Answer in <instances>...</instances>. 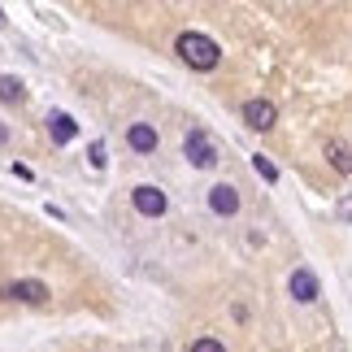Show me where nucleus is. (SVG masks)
Segmentation results:
<instances>
[{
	"label": "nucleus",
	"instance_id": "obj_1",
	"mask_svg": "<svg viewBox=\"0 0 352 352\" xmlns=\"http://www.w3.org/2000/svg\"><path fill=\"white\" fill-rule=\"evenodd\" d=\"M174 52L183 57V65H192V70H200V74L218 70V61H222L218 39H209V35H200V31H183L179 39H174Z\"/></svg>",
	"mask_w": 352,
	"mask_h": 352
},
{
	"label": "nucleus",
	"instance_id": "obj_2",
	"mask_svg": "<svg viewBox=\"0 0 352 352\" xmlns=\"http://www.w3.org/2000/svg\"><path fill=\"white\" fill-rule=\"evenodd\" d=\"M183 153H187V161H192L196 170H213V166H218V148H213L209 131H192L183 140Z\"/></svg>",
	"mask_w": 352,
	"mask_h": 352
},
{
	"label": "nucleus",
	"instance_id": "obj_3",
	"mask_svg": "<svg viewBox=\"0 0 352 352\" xmlns=\"http://www.w3.org/2000/svg\"><path fill=\"white\" fill-rule=\"evenodd\" d=\"M0 296H5V300H22V305H44L52 292H48V283H39V278H18V283H5Z\"/></svg>",
	"mask_w": 352,
	"mask_h": 352
},
{
	"label": "nucleus",
	"instance_id": "obj_4",
	"mask_svg": "<svg viewBox=\"0 0 352 352\" xmlns=\"http://www.w3.org/2000/svg\"><path fill=\"white\" fill-rule=\"evenodd\" d=\"M131 205H135V213H144V218H161V213H166V192H161V187H153V183H140L131 192Z\"/></svg>",
	"mask_w": 352,
	"mask_h": 352
},
{
	"label": "nucleus",
	"instance_id": "obj_5",
	"mask_svg": "<svg viewBox=\"0 0 352 352\" xmlns=\"http://www.w3.org/2000/svg\"><path fill=\"white\" fill-rule=\"evenodd\" d=\"M243 122H248L252 131H270L278 122V109H274V100H243Z\"/></svg>",
	"mask_w": 352,
	"mask_h": 352
},
{
	"label": "nucleus",
	"instance_id": "obj_6",
	"mask_svg": "<svg viewBox=\"0 0 352 352\" xmlns=\"http://www.w3.org/2000/svg\"><path fill=\"white\" fill-rule=\"evenodd\" d=\"M209 209L218 213V218H235L239 213V187H231V183L209 187Z\"/></svg>",
	"mask_w": 352,
	"mask_h": 352
},
{
	"label": "nucleus",
	"instance_id": "obj_7",
	"mask_svg": "<svg viewBox=\"0 0 352 352\" xmlns=\"http://www.w3.org/2000/svg\"><path fill=\"white\" fill-rule=\"evenodd\" d=\"M287 287H292V296H296L300 305H314V300H318V278H314V270H296Z\"/></svg>",
	"mask_w": 352,
	"mask_h": 352
},
{
	"label": "nucleus",
	"instance_id": "obj_8",
	"mask_svg": "<svg viewBox=\"0 0 352 352\" xmlns=\"http://www.w3.org/2000/svg\"><path fill=\"white\" fill-rule=\"evenodd\" d=\"M126 144L135 148V153H157V131L148 126V122H135V126L126 131Z\"/></svg>",
	"mask_w": 352,
	"mask_h": 352
},
{
	"label": "nucleus",
	"instance_id": "obj_9",
	"mask_svg": "<svg viewBox=\"0 0 352 352\" xmlns=\"http://www.w3.org/2000/svg\"><path fill=\"white\" fill-rule=\"evenodd\" d=\"M48 131H52V140H57V144H70L74 135H78V122L70 113H48Z\"/></svg>",
	"mask_w": 352,
	"mask_h": 352
},
{
	"label": "nucleus",
	"instance_id": "obj_10",
	"mask_svg": "<svg viewBox=\"0 0 352 352\" xmlns=\"http://www.w3.org/2000/svg\"><path fill=\"white\" fill-rule=\"evenodd\" d=\"M0 100L5 104H22L26 100V83L18 74H0Z\"/></svg>",
	"mask_w": 352,
	"mask_h": 352
},
{
	"label": "nucleus",
	"instance_id": "obj_11",
	"mask_svg": "<svg viewBox=\"0 0 352 352\" xmlns=\"http://www.w3.org/2000/svg\"><path fill=\"white\" fill-rule=\"evenodd\" d=\"M252 170L261 174L265 183H278V166H274V161H270V157H261V153H256V157H252Z\"/></svg>",
	"mask_w": 352,
	"mask_h": 352
},
{
	"label": "nucleus",
	"instance_id": "obj_12",
	"mask_svg": "<svg viewBox=\"0 0 352 352\" xmlns=\"http://www.w3.org/2000/svg\"><path fill=\"white\" fill-rule=\"evenodd\" d=\"M327 157L335 161V170H340V174L352 170V161H348V148H344V144H327Z\"/></svg>",
	"mask_w": 352,
	"mask_h": 352
},
{
	"label": "nucleus",
	"instance_id": "obj_13",
	"mask_svg": "<svg viewBox=\"0 0 352 352\" xmlns=\"http://www.w3.org/2000/svg\"><path fill=\"white\" fill-rule=\"evenodd\" d=\"M192 352H226V344H218V340H209V335H205V340L192 344Z\"/></svg>",
	"mask_w": 352,
	"mask_h": 352
},
{
	"label": "nucleus",
	"instance_id": "obj_14",
	"mask_svg": "<svg viewBox=\"0 0 352 352\" xmlns=\"http://www.w3.org/2000/svg\"><path fill=\"white\" fill-rule=\"evenodd\" d=\"M87 153H91V170H104V144L96 140V144L87 148Z\"/></svg>",
	"mask_w": 352,
	"mask_h": 352
},
{
	"label": "nucleus",
	"instance_id": "obj_15",
	"mask_svg": "<svg viewBox=\"0 0 352 352\" xmlns=\"http://www.w3.org/2000/svg\"><path fill=\"white\" fill-rule=\"evenodd\" d=\"M5 140H9V131H5V126H0V144H5Z\"/></svg>",
	"mask_w": 352,
	"mask_h": 352
},
{
	"label": "nucleus",
	"instance_id": "obj_16",
	"mask_svg": "<svg viewBox=\"0 0 352 352\" xmlns=\"http://www.w3.org/2000/svg\"><path fill=\"white\" fill-rule=\"evenodd\" d=\"M5 22H9V18H5V9H0V26H5Z\"/></svg>",
	"mask_w": 352,
	"mask_h": 352
}]
</instances>
